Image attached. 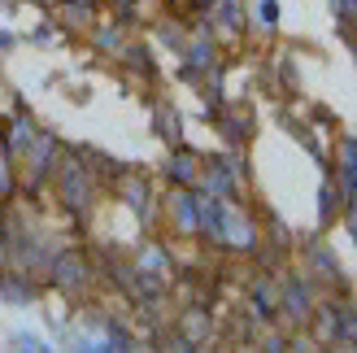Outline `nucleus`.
I'll use <instances>...</instances> for the list:
<instances>
[{
	"mask_svg": "<svg viewBox=\"0 0 357 353\" xmlns=\"http://www.w3.org/2000/svg\"><path fill=\"white\" fill-rule=\"evenodd\" d=\"M114 66L122 70V75H131L135 83H144V87H162V66H157L153 40H149L144 31H131V40L122 44V52L114 57Z\"/></svg>",
	"mask_w": 357,
	"mask_h": 353,
	"instance_id": "nucleus-13",
	"label": "nucleus"
},
{
	"mask_svg": "<svg viewBox=\"0 0 357 353\" xmlns=\"http://www.w3.org/2000/svg\"><path fill=\"white\" fill-rule=\"evenodd\" d=\"M327 174L335 179V188L344 192V201L357 197V131H340V135H335Z\"/></svg>",
	"mask_w": 357,
	"mask_h": 353,
	"instance_id": "nucleus-19",
	"label": "nucleus"
},
{
	"mask_svg": "<svg viewBox=\"0 0 357 353\" xmlns=\"http://www.w3.org/2000/svg\"><path fill=\"white\" fill-rule=\"evenodd\" d=\"M149 127H153V140H162V144H178V140H188V127H183V110L174 105V96L157 92L149 100Z\"/></svg>",
	"mask_w": 357,
	"mask_h": 353,
	"instance_id": "nucleus-18",
	"label": "nucleus"
},
{
	"mask_svg": "<svg viewBox=\"0 0 357 353\" xmlns=\"http://www.w3.org/2000/svg\"><path fill=\"white\" fill-rule=\"evenodd\" d=\"M17 44H22V35H17L13 27H0V61H5V57H9V52L17 48Z\"/></svg>",
	"mask_w": 357,
	"mask_h": 353,
	"instance_id": "nucleus-29",
	"label": "nucleus"
},
{
	"mask_svg": "<svg viewBox=\"0 0 357 353\" xmlns=\"http://www.w3.org/2000/svg\"><path fill=\"white\" fill-rule=\"evenodd\" d=\"M9 262V236H5V205H0V266Z\"/></svg>",
	"mask_w": 357,
	"mask_h": 353,
	"instance_id": "nucleus-31",
	"label": "nucleus"
},
{
	"mask_svg": "<svg viewBox=\"0 0 357 353\" xmlns=\"http://www.w3.org/2000/svg\"><path fill=\"white\" fill-rule=\"evenodd\" d=\"M178 327V336H183L196 349H209V345H218V314H213V306H201V301H192V306H174V319Z\"/></svg>",
	"mask_w": 357,
	"mask_h": 353,
	"instance_id": "nucleus-14",
	"label": "nucleus"
},
{
	"mask_svg": "<svg viewBox=\"0 0 357 353\" xmlns=\"http://www.w3.org/2000/svg\"><path fill=\"white\" fill-rule=\"evenodd\" d=\"M44 279L40 275H31L22 266H0V306H13V310H31V306H40L44 301Z\"/></svg>",
	"mask_w": 357,
	"mask_h": 353,
	"instance_id": "nucleus-15",
	"label": "nucleus"
},
{
	"mask_svg": "<svg viewBox=\"0 0 357 353\" xmlns=\"http://www.w3.org/2000/svg\"><path fill=\"white\" fill-rule=\"evenodd\" d=\"M96 5H100V9H109V5H114V0H96Z\"/></svg>",
	"mask_w": 357,
	"mask_h": 353,
	"instance_id": "nucleus-32",
	"label": "nucleus"
},
{
	"mask_svg": "<svg viewBox=\"0 0 357 353\" xmlns=\"http://www.w3.org/2000/svg\"><path fill=\"white\" fill-rule=\"evenodd\" d=\"M127 40H131V27H122V22H114L109 13H100V22H96L92 31H87V40H83V44L92 48L100 61H114Z\"/></svg>",
	"mask_w": 357,
	"mask_h": 353,
	"instance_id": "nucleus-20",
	"label": "nucleus"
},
{
	"mask_svg": "<svg viewBox=\"0 0 357 353\" xmlns=\"http://www.w3.org/2000/svg\"><path fill=\"white\" fill-rule=\"evenodd\" d=\"M340 223H344V236L357 244V197H349V201H344V214H340Z\"/></svg>",
	"mask_w": 357,
	"mask_h": 353,
	"instance_id": "nucleus-28",
	"label": "nucleus"
},
{
	"mask_svg": "<svg viewBox=\"0 0 357 353\" xmlns=\"http://www.w3.org/2000/svg\"><path fill=\"white\" fill-rule=\"evenodd\" d=\"M17 197V162L0 149V205Z\"/></svg>",
	"mask_w": 357,
	"mask_h": 353,
	"instance_id": "nucleus-25",
	"label": "nucleus"
},
{
	"mask_svg": "<svg viewBox=\"0 0 357 353\" xmlns=\"http://www.w3.org/2000/svg\"><path fill=\"white\" fill-rule=\"evenodd\" d=\"M9 345L26 349V353H52V340H48V336H40V331H31V327H17L13 336H9Z\"/></svg>",
	"mask_w": 357,
	"mask_h": 353,
	"instance_id": "nucleus-26",
	"label": "nucleus"
},
{
	"mask_svg": "<svg viewBox=\"0 0 357 353\" xmlns=\"http://www.w3.org/2000/svg\"><path fill=\"white\" fill-rule=\"evenodd\" d=\"M157 232L174 244H201V192L170 183L162 188V218H157Z\"/></svg>",
	"mask_w": 357,
	"mask_h": 353,
	"instance_id": "nucleus-8",
	"label": "nucleus"
},
{
	"mask_svg": "<svg viewBox=\"0 0 357 353\" xmlns=\"http://www.w3.org/2000/svg\"><path fill=\"white\" fill-rule=\"evenodd\" d=\"M201 170H205V153L192 144V140H178V144L166 149L162 166H157V183L170 188V183H183V188H196L201 183Z\"/></svg>",
	"mask_w": 357,
	"mask_h": 353,
	"instance_id": "nucleus-12",
	"label": "nucleus"
},
{
	"mask_svg": "<svg viewBox=\"0 0 357 353\" xmlns=\"http://www.w3.org/2000/svg\"><path fill=\"white\" fill-rule=\"evenodd\" d=\"M22 44H31V48H57V44H61V27L44 13L40 22H35V27L22 35Z\"/></svg>",
	"mask_w": 357,
	"mask_h": 353,
	"instance_id": "nucleus-24",
	"label": "nucleus"
},
{
	"mask_svg": "<svg viewBox=\"0 0 357 353\" xmlns=\"http://www.w3.org/2000/svg\"><path fill=\"white\" fill-rule=\"evenodd\" d=\"M100 5H75V0H52L48 17L61 27V40H87V31L100 22Z\"/></svg>",
	"mask_w": 357,
	"mask_h": 353,
	"instance_id": "nucleus-16",
	"label": "nucleus"
},
{
	"mask_svg": "<svg viewBox=\"0 0 357 353\" xmlns=\"http://www.w3.org/2000/svg\"><path fill=\"white\" fill-rule=\"evenodd\" d=\"M344 214V192L335 188V179L323 170V179H318V232H331L335 223Z\"/></svg>",
	"mask_w": 357,
	"mask_h": 353,
	"instance_id": "nucleus-23",
	"label": "nucleus"
},
{
	"mask_svg": "<svg viewBox=\"0 0 357 353\" xmlns=\"http://www.w3.org/2000/svg\"><path fill=\"white\" fill-rule=\"evenodd\" d=\"M201 22L213 31V40H218L231 57H236L240 48H248V5L244 0H213Z\"/></svg>",
	"mask_w": 357,
	"mask_h": 353,
	"instance_id": "nucleus-11",
	"label": "nucleus"
},
{
	"mask_svg": "<svg viewBox=\"0 0 357 353\" xmlns=\"http://www.w3.org/2000/svg\"><path fill=\"white\" fill-rule=\"evenodd\" d=\"M196 192H205V197H253V162H248V149L205 153V170H201Z\"/></svg>",
	"mask_w": 357,
	"mask_h": 353,
	"instance_id": "nucleus-5",
	"label": "nucleus"
},
{
	"mask_svg": "<svg viewBox=\"0 0 357 353\" xmlns=\"http://www.w3.org/2000/svg\"><path fill=\"white\" fill-rule=\"evenodd\" d=\"M61 149H66L61 131H57V127H44V122H40V131H35L31 149L17 157V197H22V201L48 205V201H44V197H48V174H52V166H57Z\"/></svg>",
	"mask_w": 357,
	"mask_h": 353,
	"instance_id": "nucleus-3",
	"label": "nucleus"
},
{
	"mask_svg": "<svg viewBox=\"0 0 357 353\" xmlns=\"http://www.w3.org/2000/svg\"><path fill=\"white\" fill-rule=\"evenodd\" d=\"M279 323L288 327V331H301V327H310L314 319V310H318V296H323V288L314 284V279L296 266V262H288L279 275Z\"/></svg>",
	"mask_w": 357,
	"mask_h": 353,
	"instance_id": "nucleus-9",
	"label": "nucleus"
},
{
	"mask_svg": "<svg viewBox=\"0 0 357 353\" xmlns=\"http://www.w3.org/2000/svg\"><path fill=\"white\" fill-rule=\"evenodd\" d=\"M75 153L83 157L87 166H92V174L100 179V188H105V197H109V188L122 179V174L131 170V162H122L118 153H109V149H96V144H75Z\"/></svg>",
	"mask_w": 357,
	"mask_h": 353,
	"instance_id": "nucleus-21",
	"label": "nucleus"
},
{
	"mask_svg": "<svg viewBox=\"0 0 357 353\" xmlns=\"http://www.w3.org/2000/svg\"><path fill=\"white\" fill-rule=\"evenodd\" d=\"M327 9L335 17V27H340V35L357 27V0H327Z\"/></svg>",
	"mask_w": 357,
	"mask_h": 353,
	"instance_id": "nucleus-27",
	"label": "nucleus"
},
{
	"mask_svg": "<svg viewBox=\"0 0 357 353\" xmlns=\"http://www.w3.org/2000/svg\"><path fill=\"white\" fill-rule=\"evenodd\" d=\"M178 70H174V79L178 83H188V87H196L201 79H209V75H227V66H231V52L213 40V31L201 22V17H192V35H188V44H183V52H178Z\"/></svg>",
	"mask_w": 357,
	"mask_h": 353,
	"instance_id": "nucleus-7",
	"label": "nucleus"
},
{
	"mask_svg": "<svg viewBox=\"0 0 357 353\" xmlns=\"http://www.w3.org/2000/svg\"><path fill=\"white\" fill-rule=\"evenodd\" d=\"M248 5V40H257V44H275V35H279V0H244Z\"/></svg>",
	"mask_w": 357,
	"mask_h": 353,
	"instance_id": "nucleus-22",
	"label": "nucleus"
},
{
	"mask_svg": "<svg viewBox=\"0 0 357 353\" xmlns=\"http://www.w3.org/2000/svg\"><path fill=\"white\" fill-rule=\"evenodd\" d=\"M44 201L57 209L61 232H75V236H83L87 227H92V218L100 214L105 188H100L96 174H92V166L75 153V144L61 149L57 166H52V174H48V197Z\"/></svg>",
	"mask_w": 357,
	"mask_h": 353,
	"instance_id": "nucleus-1",
	"label": "nucleus"
},
{
	"mask_svg": "<svg viewBox=\"0 0 357 353\" xmlns=\"http://www.w3.org/2000/svg\"><path fill=\"white\" fill-rule=\"evenodd\" d=\"M209 127L222 140V149H248L257 140V110L240 96H227L218 105V114L209 118Z\"/></svg>",
	"mask_w": 357,
	"mask_h": 353,
	"instance_id": "nucleus-10",
	"label": "nucleus"
},
{
	"mask_svg": "<svg viewBox=\"0 0 357 353\" xmlns=\"http://www.w3.org/2000/svg\"><path fill=\"white\" fill-rule=\"evenodd\" d=\"M310 122H318V127H335V114L323 110V105H310Z\"/></svg>",
	"mask_w": 357,
	"mask_h": 353,
	"instance_id": "nucleus-30",
	"label": "nucleus"
},
{
	"mask_svg": "<svg viewBox=\"0 0 357 353\" xmlns=\"http://www.w3.org/2000/svg\"><path fill=\"white\" fill-rule=\"evenodd\" d=\"M44 288L66 296L70 306H83V301H92V296H100L105 284H100V271H96V253L87 249L83 240H61L48 257Z\"/></svg>",
	"mask_w": 357,
	"mask_h": 353,
	"instance_id": "nucleus-2",
	"label": "nucleus"
},
{
	"mask_svg": "<svg viewBox=\"0 0 357 353\" xmlns=\"http://www.w3.org/2000/svg\"><path fill=\"white\" fill-rule=\"evenodd\" d=\"M292 262H296V266L305 271V275H310L323 292H340V296H349V292H353L349 271H344L340 253H335V244L327 240V232L296 236V240H292Z\"/></svg>",
	"mask_w": 357,
	"mask_h": 353,
	"instance_id": "nucleus-4",
	"label": "nucleus"
},
{
	"mask_svg": "<svg viewBox=\"0 0 357 353\" xmlns=\"http://www.w3.org/2000/svg\"><path fill=\"white\" fill-rule=\"evenodd\" d=\"M109 201H118V205L135 218V232H139V236H153V232H157V218H162V183H157L149 170L131 166V170L109 188Z\"/></svg>",
	"mask_w": 357,
	"mask_h": 353,
	"instance_id": "nucleus-6",
	"label": "nucleus"
},
{
	"mask_svg": "<svg viewBox=\"0 0 357 353\" xmlns=\"http://www.w3.org/2000/svg\"><path fill=\"white\" fill-rule=\"evenodd\" d=\"M35 131H40V118H35V110H31V105H17V110H9L5 122H0V149H5L13 162H17V157L31 149Z\"/></svg>",
	"mask_w": 357,
	"mask_h": 353,
	"instance_id": "nucleus-17",
	"label": "nucleus"
}]
</instances>
